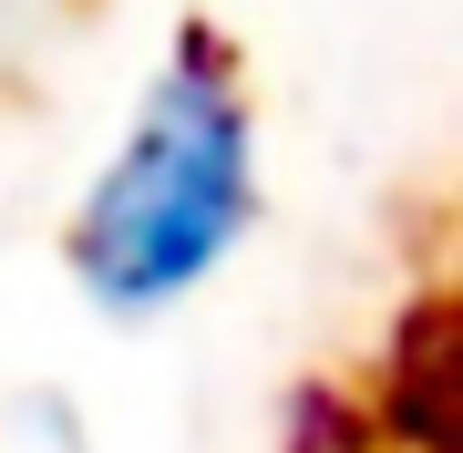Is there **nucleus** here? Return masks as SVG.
<instances>
[{"label": "nucleus", "mask_w": 463, "mask_h": 453, "mask_svg": "<svg viewBox=\"0 0 463 453\" xmlns=\"http://www.w3.org/2000/svg\"><path fill=\"white\" fill-rule=\"evenodd\" d=\"M258 93L216 21H185L62 217V278L114 330L185 309L258 227Z\"/></svg>", "instance_id": "obj_1"}]
</instances>
